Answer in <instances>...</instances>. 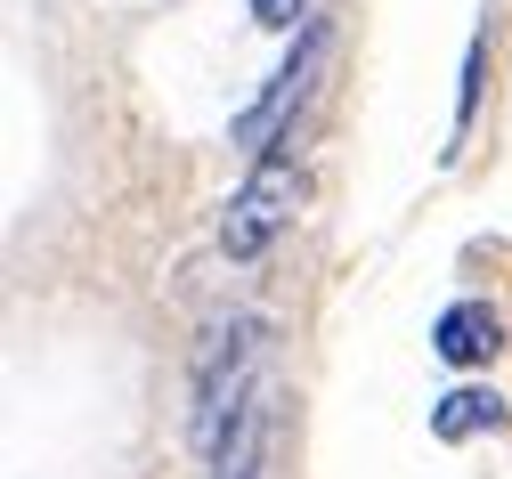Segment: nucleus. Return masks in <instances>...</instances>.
<instances>
[{"label": "nucleus", "instance_id": "obj_5", "mask_svg": "<svg viewBox=\"0 0 512 479\" xmlns=\"http://www.w3.org/2000/svg\"><path fill=\"white\" fill-rule=\"evenodd\" d=\"M496 423H504V398L496 390H447L439 415H431L439 439H472V431H496Z\"/></svg>", "mask_w": 512, "mask_h": 479}, {"label": "nucleus", "instance_id": "obj_3", "mask_svg": "<svg viewBox=\"0 0 512 479\" xmlns=\"http://www.w3.org/2000/svg\"><path fill=\"white\" fill-rule=\"evenodd\" d=\"M326 57H334V25H326V17H309V25L293 33V57H285L277 74H269L261 106H252V114H236V147H244V155H269V147H293V114L309 106L317 74H326Z\"/></svg>", "mask_w": 512, "mask_h": 479}, {"label": "nucleus", "instance_id": "obj_4", "mask_svg": "<svg viewBox=\"0 0 512 479\" xmlns=\"http://www.w3.org/2000/svg\"><path fill=\"white\" fill-rule=\"evenodd\" d=\"M431 350H439L447 366H488V358L504 350V317H496L488 301H456V309H439Z\"/></svg>", "mask_w": 512, "mask_h": 479}, {"label": "nucleus", "instance_id": "obj_8", "mask_svg": "<svg viewBox=\"0 0 512 479\" xmlns=\"http://www.w3.org/2000/svg\"><path fill=\"white\" fill-rule=\"evenodd\" d=\"M244 9H252V25H269V33L309 25V0H244Z\"/></svg>", "mask_w": 512, "mask_h": 479}, {"label": "nucleus", "instance_id": "obj_6", "mask_svg": "<svg viewBox=\"0 0 512 479\" xmlns=\"http://www.w3.org/2000/svg\"><path fill=\"white\" fill-rule=\"evenodd\" d=\"M261 447H269V415L252 406V415L228 431V447L212 455V471H204V479H261Z\"/></svg>", "mask_w": 512, "mask_h": 479}, {"label": "nucleus", "instance_id": "obj_2", "mask_svg": "<svg viewBox=\"0 0 512 479\" xmlns=\"http://www.w3.org/2000/svg\"><path fill=\"white\" fill-rule=\"evenodd\" d=\"M293 212H301V163H293L285 147L252 155L244 187L228 195V212H220V252H228V260H261V252L293 228Z\"/></svg>", "mask_w": 512, "mask_h": 479}, {"label": "nucleus", "instance_id": "obj_7", "mask_svg": "<svg viewBox=\"0 0 512 479\" xmlns=\"http://www.w3.org/2000/svg\"><path fill=\"white\" fill-rule=\"evenodd\" d=\"M480 74H488V41H472L464 49V90H456V130H447V139L464 147V130H472V114H480Z\"/></svg>", "mask_w": 512, "mask_h": 479}, {"label": "nucleus", "instance_id": "obj_1", "mask_svg": "<svg viewBox=\"0 0 512 479\" xmlns=\"http://www.w3.org/2000/svg\"><path fill=\"white\" fill-rule=\"evenodd\" d=\"M261 317H228V325H212V341H204V366H196V447L204 455H220L228 447V431L252 415V366H261Z\"/></svg>", "mask_w": 512, "mask_h": 479}]
</instances>
